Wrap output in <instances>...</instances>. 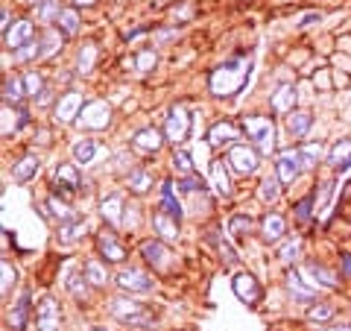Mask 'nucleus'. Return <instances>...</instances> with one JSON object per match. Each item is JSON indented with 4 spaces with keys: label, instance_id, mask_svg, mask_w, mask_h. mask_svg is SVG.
I'll use <instances>...</instances> for the list:
<instances>
[{
    "label": "nucleus",
    "instance_id": "obj_29",
    "mask_svg": "<svg viewBox=\"0 0 351 331\" xmlns=\"http://www.w3.org/2000/svg\"><path fill=\"white\" fill-rule=\"evenodd\" d=\"M56 27L62 30V36H64V38L76 36V32H80V12H76V9H64L62 18L56 21Z\"/></svg>",
    "mask_w": 351,
    "mask_h": 331
},
{
    "label": "nucleus",
    "instance_id": "obj_40",
    "mask_svg": "<svg viewBox=\"0 0 351 331\" xmlns=\"http://www.w3.org/2000/svg\"><path fill=\"white\" fill-rule=\"evenodd\" d=\"M94 59H97V47L94 44H85V50L80 53V73H91Z\"/></svg>",
    "mask_w": 351,
    "mask_h": 331
},
{
    "label": "nucleus",
    "instance_id": "obj_38",
    "mask_svg": "<svg viewBox=\"0 0 351 331\" xmlns=\"http://www.w3.org/2000/svg\"><path fill=\"white\" fill-rule=\"evenodd\" d=\"M149 182H152V179H149V173H147L144 168H138L135 173L129 176V187H132V191H138V194H144L147 187H149Z\"/></svg>",
    "mask_w": 351,
    "mask_h": 331
},
{
    "label": "nucleus",
    "instance_id": "obj_21",
    "mask_svg": "<svg viewBox=\"0 0 351 331\" xmlns=\"http://www.w3.org/2000/svg\"><path fill=\"white\" fill-rule=\"evenodd\" d=\"M311 126H313V115H311V112H290V115H287V129H290L293 138L307 135V132H311Z\"/></svg>",
    "mask_w": 351,
    "mask_h": 331
},
{
    "label": "nucleus",
    "instance_id": "obj_54",
    "mask_svg": "<svg viewBox=\"0 0 351 331\" xmlns=\"http://www.w3.org/2000/svg\"><path fill=\"white\" fill-rule=\"evenodd\" d=\"M38 103H41V106H47V103H50V91H44V94L38 97Z\"/></svg>",
    "mask_w": 351,
    "mask_h": 331
},
{
    "label": "nucleus",
    "instance_id": "obj_52",
    "mask_svg": "<svg viewBox=\"0 0 351 331\" xmlns=\"http://www.w3.org/2000/svg\"><path fill=\"white\" fill-rule=\"evenodd\" d=\"M313 21H319V15H316V12H313V15H304V18L299 21V27H307V24H313Z\"/></svg>",
    "mask_w": 351,
    "mask_h": 331
},
{
    "label": "nucleus",
    "instance_id": "obj_48",
    "mask_svg": "<svg viewBox=\"0 0 351 331\" xmlns=\"http://www.w3.org/2000/svg\"><path fill=\"white\" fill-rule=\"evenodd\" d=\"M56 44H59V36L56 32H47L41 41V56H53V53H56Z\"/></svg>",
    "mask_w": 351,
    "mask_h": 331
},
{
    "label": "nucleus",
    "instance_id": "obj_4",
    "mask_svg": "<svg viewBox=\"0 0 351 331\" xmlns=\"http://www.w3.org/2000/svg\"><path fill=\"white\" fill-rule=\"evenodd\" d=\"M188 129H191V115H188V109H184L182 103L170 106L167 120H164V135H167L173 144H182V141L188 138Z\"/></svg>",
    "mask_w": 351,
    "mask_h": 331
},
{
    "label": "nucleus",
    "instance_id": "obj_41",
    "mask_svg": "<svg viewBox=\"0 0 351 331\" xmlns=\"http://www.w3.org/2000/svg\"><path fill=\"white\" fill-rule=\"evenodd\" d=\"M313 200H316V196L311 194V196H304L302 203H295L293 214H295V220H299V223H307V220H311V208H313Z\"/></svg>",
    "mask_w": 351,
    "mask_h": 331
},
{
    "label": "nucleus",
    "instance_id": "obj_36",
    "mask_svg": "<svg viewBox=\"0 0 351 331\" xmlns=\"http://www.w3.org/2000/svg\"><path fill=\"white\" fill-rule=\"evenodd\" d=\"M24 85H27V97H41L44 94V80L38 71H29L24 76Z\"/></svg>",
    "mask_w": 351,
    "mask_h": 331
},
{
    "label": "nucleus",
    "instance_id": "obj_28",
    "mask_svg": "<svg viewBox=\"0 0 351 331\" xmlns=\"http://www.w3.org/2000/svg\"><path fill=\"white\" fill-rule=\"evenodd\" d=\"M161 205H164V212H167L173 220H182V205L173 196V182H164L161 185Z\"/></svg>",
    "mask_w": 351,
    "mask_h": 331
},
{
    "label": "nucleus",
    "instance_id": "obj_39",
    "mask_svg": "<svg viewBox=\"0 0 351 331\" xmlns=\"http://www.w3.org/2000/svg\"><path fill=\"white\" fill-rule=\"evenodd\" d=\"M278 185H281L278 179H263V182H261V200H263V203H276L278 194H281Z\"/></svg>",
    "mask_w": 351,
    "mask_h": 331
},
{
    "label": "nucleus",
    "instance_id": "obj_51",
    "mask_svg": "<svg viewBox=\"0 0 351 331\" xmlns=\"http://www.w3.org/2000/svg\"><path fill=\"white\" fill-rule=\"evenodd\" d=\"M249 226H252V220L249 217H243V214H234V220H232V231H234V235H237V231H249Z\"/></svg>",
    "mask_w": 351,
    "mask_h": 331
},
{
    "label": "nucleus",
    "instance_id": "obj_19",
    "mask_svg": "<svg viewBox=\"0 0 351 331\" xmlns=\"http://www.w3.org/2000/svg\"><path fill=\"white\" fill-rule=\"evenodd\" d=\"M328 164H331L337 173H348L351 170V138L339 141V144L328 152Z\"/></svg>",
    "mask_w": 351,
    "mask_h": 331
},
{
    "label": "nucleus",
    "instance_id": "obj_26",
    "mask_svg": "<svg viewBox=\"0 0 351 331\" xmlns=\"http://www.w3.org/2000/svg\"><path fill=\"white\" fill-rule=\"evenodd\" d=\"M211 182H214V191L219 196H228L232 194V185H228V173H226V164L223 161H214L211 164Z\"/></svg>",
    "mask_w": 351,
    "mask_h": 331
},
{
    "label": "nucleus",
    "instance_id": "obj_50",
    "mask_svg": "<svg viewBox=\"0 0 351 331\" xmlns=\"http://www.w3.org/2000/svg\"><path fill=\"white\" fill-rule=\"evenodd\" d=\"M182 191L184 194H196V191H199V187H202V182L199 179H196V176H184V179H182Z\"/></svg>",
    "mask_w": 351,
    "mask_h": 331
},
{
    "label": "nucleus",
    "instance_id": "obj_2",
    "mask_svg": "<svg viewBox=\"0 0 351 331\" xmlns=\"http://www.w3.org/2000/svg\"><path fill=\"white\" fill-rule=\"evenodd\" d=\"M243 132H246V138H249L261 152H269L272 147H276V126H272L269 117H263V115H249V117H243Z\"/></svg>",
    "mask_w": 351,
    "mask_h": 331
},
{
    "label": "nucleus",
    "instance_id": "obj_30",
    "mask_svg": "<svg viewBox=\"0 0 351 331\" xmlns=\"http://www.w3.org/2000/svg\"><path fill=\"white\" fill-rule=\"evenodd\" d=\"M120 212H123V200H120V196H108V200H103V205H100L103 220H108L112 226L120 223Z\"/></svg>",
    "mask_w": 351,
    "mask_h": 331
},
{
    "label": "nucleus",
    "instance_id": "obj_35",
    "mask_svg": "<svg viewBox=\"0 0 351 331\" xmlns=\"http://www.w3.org/2000/svg\"><path fill=\"white\" fill-rule=\"evenodd\" d=\"M299 156H302V168H304V170H311V168H313V164H316V161H319V159H322V147H319V144L302 147V150H299Z\"/></svg>",
    "mask_w": 351,
    "mask_h": 331
},
{
    "label": "nucleus",
    "instance_id": "obj_20",
    "mask_svg": "<svg viewBox=\"0 0 351 331\" xmlns=\"http://www.w3.org/2000/svg\"><path fill=\"white\" fill-rule=\"evenodd\" d=\"M152 223H156V231L161 240H176L179 238V220H173L167 212H156L152 214Z\"/></svg>",
    "mask_w": 351,
    "mask_h": 331
},
{
    "label": "nucleus",
    "instance_id": "obj_5",
    "mask_svg": "<svg viewBox=\"0 0 351 331\" xmlns=\"http://www.w3.org/2000/svg\"><path fill=\"white\" fill-rule=\"evenodd\" d=\"M228 168L240 176H252L258 170V150L249 144H232V150H228Z\"/></svg>",
    "mask_w": 351,
    "mask_h": 331
},
{
    "label": "nucleus",
    "instance_id": "obj_56",
    "mask_svg": "<svg viewBox=\"0 0 351 331\" xmlns=\"http://www.w3.org/2000/svg\"><path fill=\"white\" fill-rule=\"evenodd\" d=\"M328 331H351V326H343V328H328Z\"/></svg>",
    "mask_w": 351,
    "mask_h": 331
},
{
    "label": "nucleus",
    "instance_id": "obj_53",
    "mask_svg": "<svg viewBox=\"0 0 351 331\" xmlns=\"http://www.w3.org/2000/svg\"><path fill=\"white\" fill-rule=\"evenodd\" d=\"M343 273H346V275H351V255H348V252L343 255Z\"/></svg>",
    "mask_w": 351,
    "mask_h": 331
},
{
    "label": "nucleus",
    "instance_id": "obj_1",
    "mask_svg": "<svg viewBox=\"0 0 351 331\" xmlns=\"http://www.w3.org/2000/svg\"><path fill=\"white\" fill-rule=\"evenodd\" d=\"M249 80V62L243 59H228L223 68H217L208 80V88H211L214 97H234L246 88Z\"/></svg>",
    "mask_w": 351,
    "mask_h": 331
},
{
    "label": "nucleus",
    "instance_id": "obj_44",
    "mask_svg": "<svg viewBox=\"0 0 351 331\" xmlns=\"http://www.w3.org/2000/svg\"><path fill=\"white\" fill-rule=\"evenodd\" d=\"M152 65H156V53H152V50L138 53V59H135V71H138V73H147Z\"/></svg>",
    "mask_w": 351,
    "mask_h": 331
},
{
    "label": "nucleus",
    "instance_id": "obj_23",
    "mask_svg": "<svg viewBox=\"0 0 351 331\" xmlns=\"http://www.w3.org/2000/svg\"><path fill=\"white\" fill-rule=\"evenodd\" d=\"M27 97V85H24V80L21 76H6V82H3V100H6V106L9 103H21Z\"/></svg>",
    "mask_w": 351,
    "mask_h": 331
},
{
    "label": "nucleus",
    "instance_id": "obj_11",
    "mask_svg": "<svg viewBox=\"0 0 351 331\" xmlns=\"http://www.w3.org/2000/svg\"><path fill=\"white\" fill-rule=\"evenodd\" d=\"M232 288H234V293H237V299H240V302H246V305H258V302H261V296H263L261 284L255 282V275H249V273H237Z\"/></svg>",
    "mask_w": 351,
    "mask_h": 331
},
{
    "label": "nucleus",
    "instance_id": "obj_15",
    "mask_svg": "<svg viewBox=\"0 0 351 331\" xmlns=\"http://www.w3.org/2000/svg\"><path fill=\"white\" fill-rule=\"evenodd\" d=\"M208 144H211V147L237 144V126L228 124V120H219V124H214L211 132H208Z\"/></svg>",
    "mask_w": 351,
    "mask_h": 331
},
{
    "label": "nucleus",
    "instance_id": "obj_45",
    "mask_svg": "<svg viewBox=\"0 0 351 331\" xmlns=\"http://www.w3.org/2000/svg\"><path fill=\"white\" fill-rule=\"evenodd\" d=\"M299 247H302V244H299V238H290L287 244L278 249V258H281V261H293L295 255H299Z\"/></svg>",
    "mask_w": 351,
    "mask_h": 331
},
{
    "label": "nucleus",
    "instance_id": "obj_13",
    "mask_svg": "<svg viewBox=\"0 0 351 331\" xmlns=\"http://www.w3.org/2000/svg\"><path fill=\"white\" fill-rule=\"evenodd\" d=\"M6 47L9 50H21V47H27L29 41H36V27L29 24V21H18V24L6 32Z\"/></svg>",
    "mask_w": 351,
    "mask_h": 331
},
{
    "label": "nucleus",
    "instance_id": "obj_34",
    "mask_svg": "<svg viewBox=\"0 0 351 331\" xmlns=\"http://www.w3.org/2000/svg\"><path fill=\"white\" fill-rule=\"evenodd\" d=\"M80 235H85L82 220H73V223H62L59 226V240H64V244H71V240H76Z\"/></svg>",
    "mask_w": 351,
    "mask_h": 331
},
{
    "label": "nucleus",
    "instance_id": "obj_16",
    "mask_svg": "<svg viewBox=\"0 0 351 331\" xmlns=\"http://www.w3.org/2000/svg\"><path fill=\"white\" fill-rule=\"evenodd\" d=\"M269 103H272V112L290 115V112H293V106H295V88H293V82L278 85V88H276V94L269 97Z\"/></svg>",
    "mask_w": 351,
    "mask_h": 331
},
{
    "label": "nucleus",
    "instance_id": "obj_22",
    "mask_svg": "<svg viewBox=\"0 0 351 331\" xmlns=\"http://www.w3.org/2000/svg\"><path fill=\"white\" fill-rule=\"evenodd\" d=\"M29 290H24L21 293V299H18V305H15V311L9 314V326H12L15 331H24L27 328V317H29Z\"/></svg>",
    "mask_w": 351,
    "mask_h": 331
},
{
    "label": "nucleus",
    "instance_id": "obj_7",
    "mask_svg": "<svg viewBox=\"0 0 351 331\" xmlns=\"http://www.w3.org/2000/svg\"><path fill=\"white\" fill-rule=\"evenodd\" d=\"M299 170L302 168V156H299V150H281L278 152V161H276V173H278V182L281 185H293L295 179H299Z\"/></svg>",
    "mask_w": 351,
    "mask_h": 331
},
{
    "label": "nucleus",
    "instance_id": "obj_27",
    "mask_svg": "<svg viewBox=\"0 0 351 331\" xmlns=\"http://www.w3.org/2000/svg\"><path fill=\"white\" fill-rule=\"evenodd\" d=\"M302 273L313 279V288H316V284H322V288H334V282H337V279H334V273H331V270H325L322 264H307Z\"/></svg>",
    "mask_w": 351,
    "mask_h": 331
},
{
    "label": "nucleus",
    "instance_id": "obj_33",
    "mask_svg": "<svg viewBox=\"0 0 351 331\" xmlns=\"http://www.w3.org/2000/svg\"><path fill=\"white\" fill-rule=\"evenodd\" d=\"M85 279H88V284H91V288H103V284L108 282V275H106V270L100 267V261H88V264H85Z\"/></svg>",
    "mask_w": 351,
    "mask_h": 331
},
{
    "label": "nucleus",
    "instance_id": "obj_14",
    "mask_svg": "<svg viewBox=\"0 0 351 331\" xmlns=\"http://www.w3.org/2000/svg\"><path fill=\"white\" fill-rule=\"evenodd\" d=\"M97 247H100V252L106 255V261H123V258H126V247L114 238V231H106V229H103L100 235H97Z\"/></svg>",
    "mask_w": 351,
    "mask_h": 331
},
{
    "label": "nucleus",
    "instance_id": "obj_42",
    "mask_svg": "<svg viewBox=\"0 0 351 331\" xmlns=\"http://www.w3.org/2000/svg\"><path fill=\"white\" fill-rule=\"evenodd\" d=\"M173 164L179 168L184 176H193V159L188 156L184 150H176V156H173Z\"/></svg>",
    "mask_w": 351,
    "mask_h": 331
},
{
    "label": "nucleus",
    "instance_id": "obj_31",
    "mask_svg": "<svg viewBox=\"0 0 351 331\" xmlns=\"http://www.w3.org/2000/svg\"><path fill=\"white\" fill-rule=\"evenodd\" d=\"M287 288H290V293L295 296V299H313V293H316V288H307V284L302 282L299 273L287 275Z\"/></svg>",
    "mask_w": 351,
    "mask_h": 331
},
{
    "label": "nucleus",
    "instance_id": "obj_47",
    "mask_svg": "<svg viewBox=\"0 0 351 331\" xmlns=\"http://www.w3.org/2000/svg\"><path fill=\"white\" fill-rule=\"evenodd\" d=\"M0 273H3V296L9 293V288H15V270H12V264L3 261L0 264Z\"/></svg>",
    "mask_w": 351,
    "mask_h": 331
},
{
    "label": "nucleus",
    "instance_id": "obj_17",
    "mask_svg": "<svg viewBox=\"0 0 351 331\" xmlns=\"http://www.w3.org/2000/svg\"><path fill=\"white\" fill-rule=\"evenodd\" d=\"M132 144H135V150H141V152H158L161 150V132L152 129V126H144L132 135Z\"/></svg>",
    "mask_w": 351,
    "mask_h": 331
},
{
    "label": "nucleus",
    "instance_id": "obj_18",
    "mask_svg": "<svg viewBox=\"0 0 351 331\" xmlns=\"http://www.w3.org/2000/svg\"><path fill=\"white\" fill-rule=\"evenodd\" d=\"M141 255H144V261L164 267V264L170 261V249L164 247L161 238H152V240H144V244H141Z\"/></svg>",
    "mask_w": 351,
    "mask_h": 331
},
{
    "label": "nucleus",
    "instance_id": "obj_8",
    "mask_svg": "<svg viewBox=\"0 0 351 331\" xmlns=\"http://www.w3.org/2000/svg\"><path fill=\"white\" fill-rule=\"evenodd\" d=\"M82 109H85V100H82V97L76 94V91H68V94H62V97H59L56 109H53V117H56L59 124H73V120H80Z\"/></svg>",
    "mask_w": 351,
    "mask_h": 331
},
{
    "label": "nucleus",
    "instance_id": "obj_49",
    "mask_svg": "<svg viewBox=\"0 0 351 331\" xmlns=\"http://www.w3.org/2000/svg\"><path fill=\"white\" fill-rule=\"evenodd\" d=\"M50 212H53V217H59L62 223H68V220H71V208L62 205L59 200H50Z\"/></svg>",
    "mask_w": 351,
    "mask_h": 331
},
{
    "label": "nucleus",
    "instance_id": "obj_24",
    "mask_svg": "<svg viewBox=\"0 0 351 331\" xmlns=\"http://www.w3.org/2000/svg\"><path fill=\"white\" fill-rule=\"evenodd\" d=\"M38 168H41V164H38L36 156H24V159H21L15 168H12L15 182H29V179H36V176H38Z\"/></svg>",
    "mask_w": 351,
    "mask_h": 331
},
{
    "label": "nucleus",
    "instance_id": "obj_10",
    "mask_svg": "<svg viewBox=\"0 0 351 331\" xmlns=\"http://www.w3.org/2000/svg\"><path fill=\"white\" fill-rule=\"evenodd\" d=\"M114 282L120 290H129V293H149L152 290V279L141 270H120L114 275Z\"/></svg>",
    "mask_w": 351,
    "mask_h": 331
},
{
    "label": "nucleus",
    "instance_id": "obj_25",
    "mask_svg": "<svg viewBox=\"0 0 351 331\" xmlns=\"http://www.w3.org/2000/svg\"><path fill=\"white\" fill-rule=\"evenodd\" d=\"M284 229H287V223H284L281 214H267L263 217V238H267L269 244H276V240L284 238Z\"/></svg>",
    "mask_w": 351,
    "mask_h": 331
},
{
    "label": "nucleus",
    "instance_id": "obj_57",
    "mask_svg": "<svg viewBox=\"0 0 351 331\" xmlns=\"http://www.w3.org/2000/svg\"><path fill=\"white\" fill-rule=\"evenodd\" d=\"M94 331H106V328H94Z\"/></svg>",
    "mask_w": 351,
    "mask_h": 331
},
{
    "label": "nucleus",
    "instance_id": "obj_12",
    "mask_svg": "<svg viewBox=\"0 0 351 331\" xmlns=\"http://www.w3.org/2000/svg\"><path fill=\"white\" fill-rule=\"evenodd\" d=\"M59 308H56V299H50V296H44L41 305H38V314H36V326L38 331H59Z\"/></svg>",
    "mask_w": 351,
    "mask_h": 331
},
{
    "label": "nucleus",
    "instance_id": "obj_6",
    "mask_svg": "<svg viewBox=\"0 0 351 331\" xmlns=\"http://www.w3.org/2000/svg\"><path fill=\"white\" fill-rule=\"evenodd\" d=\"M108 120H112V109H108L106 100H88L76 124L97 132V129H106V126H108Z\"/></svg>",
    "mask_w": 351,
    "mask_h": 331
},
{
    "label": "nucleus",
    "instance_id": "obj_46",
    "mask_svg": "<svg viewBox=\"0 0 351 331\" xmlns=\"http://www.w3.org/2000/svg\"><path fill=\"white\" fill-rule=\"evenodd\" d=\"M307 317H311V319H319V323H325V319H331V317H334V308H331V305H313L311 311H307Z\"/></svg>",
    "mask_w": 351,
    "mask_h": 331
},
{
    "label": "nucleus",
    "instance_id": "obj_3",
    "mask_svg": "<svg viewBox=\"0 0 351 331\" xmlns=\"http://www.w3.org/2000/svg\"><path fill=\"white\" fill-rule=\"evenodd\" d=\"M112 317L120 319V323H126V326H138V328L152 326L149 308L132 302V299H126V296H117V299H112Z\"/></svg>",
    "mask_w": 351,
    "mask_h": 331
},
{
    "label": "nucleus",
    "instance_id": "obj_32",
    "mask_svg": "<svg viewBox=\"0 0 351 331\" xmlns=\"http://www.w3.org/2000/svg\"><path fill=\"white\" fill-rule=\"evenodd\" d=\"M94 156H97V144H94L91 138H80V141L73 144V159L80 161V164H88Z\"/></svg>",
    "mask_w": 351,
    "mask_h": 331
},
{
    "label": "nucleus",
    "instance_id": "obj_55",
    "mask_svg": "<svg viewBox=\"0 0 351 331\" xmlns=\"http://www.w3.org/2000/svg\"><path fill=\"white\" fill-rule=\"evenodd\" d=\"M76 6H91V3H97V0H73Z\"/></svg>",
    "mask_w": 351,
    "mask_h": 331
},
{
    "label": "nucleus",
    "instance_id": "obj_9",
    "mask_svg": "<svg viewBox=\"0 0 351 331\" xmlns=\"http://www.w3.org/2000/svg\"><path fill=\"white\" fill-rule=\"evenodd\" d=\"M80 182H82V176L73 164H56V170H53V187H56V194L71 196L73 191H80Z\"/></svg>",
    "mask_w": 351,
    "mask_h": 331
},
{
    "label": "nucleus",
    "instance_id": "obj_43",
    "mask_svg": "<svg viewBox=\"0 0 351 331\" xmlns=\"http://www.w3.org/2000/svg\"><path fill=\"white\" fill-rule=\"evenodd\" d=\"M32 56H41V41H38V38H36V41H29L27 47H21V50L15 53V59H18V62H29Z\"/></svg>",
    "mask_w": 351,
    "mask_h": 331
},
{
    "label": "nucleus",
    "instance_id": "obj_37",
    "mask_svg": "<svg viewBox=\"0 0 351 331\" xmlns=\"http://www.w3.org/2000/svg\"><path fill=\"white\" fill-rule=\"evenodd\" d=\"M62 12H64V9H59L56 0H44V3L38 6V18L41 21H59Z\"/></svg>",
    "mask_w": 351,
    "mask_h": 331
}]
</instances>
